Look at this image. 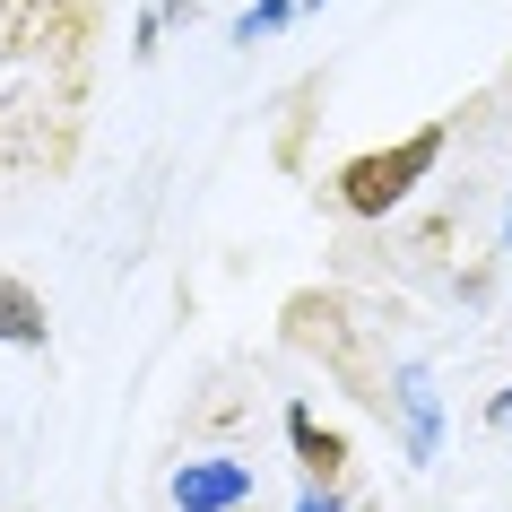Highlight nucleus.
Segmentation results:
<instances>
[{
	"mask_svg": "<svg viewBox=\"0 0 512 512\" xmlns=\"http://www.w3.org/2000/svg\"><path fill=\"white\" fill-rule=\"evenodd\" d=\"M287 443H296V460H304V478L313 486H339V469H348V434H330L313 408H287Z\"/></svg>",
	"mask_w": 512,
	"mask_h": 512,
	"instance_id": "7ed1b4c3",
	"label": "nucleus"
},
{
	"mask_svg": "<svg viewBox=\"0 0 512 512\" xmlns=\"http://www.w3.org/2000/svg\"><path fill=\"white\" fill-rule=\"evenodd\" d=\"M400 408H408V460H434V374L400 365Z\"/></svg>",
	"mask_w": 512,
	"mask_h": 512,
	"instance_id": "39448f33",
	"label": "nucleus"
},
{
	"mask_svg": "<svg viewBox=\"0 0 512 512\" xmlns=\"http://www.w3.org/2000/svg\"><path fill=\"white\" fill-rule=\"evenodd\" d=\"M235 504H252L243 460H183L174 469V512H235Z\"/></svg>",
	"mask_w": 512,
	"mask_h": 512,
	"instance_id": "f03ea898",
	"label": "nucleus"
},
{
	"mask_svg": "<svg viewBox=\"0 0 512 512\" xmlns=\"http://www.w3.org/2000/svg\"><path fill=\"white\" fill-rule=\"evenodd\" d=\"M486 426H495V434H512V391H495V400H486Z\"/></svg>",
	"mask_w": 512,
	"mask_h": 512,
	"instance_id": "0eeeda50",
	"label": "nucleus"
},
{
	"mask_svg": "<svg viewBox=\"0 0 512 512\" xmlns=\"http://www.w3.org/2000/svg\"><path fill=\"white\" fill-rule=\"evenodd\" d=\"M287 18H296V0H261V9L243 18V44H252V35H270V27H287Z\"/></svg>",
	"mask_w": 512,
	"mask_h": 512,
	"instance_id": "423d86ee",
	"label": "nucleus"
},
{
	"mask_svg": "<svg viewBox=\"0 0 512 512\" xmlns=\"http://www.w3.org/2000/svg\"><path fill=\"white\" fill-rule=\"evenodd\" d=\"M434 165H443V122H426V131H408V139H391V148H365V157H348L330 191H339V209H348V217H391L408 191L434 174Z\"/></svg>",
	"mask_w": 512,
	"mask_h": 512,
	"instance_id": "f257e3e1",
	"label": "nucleus"
},
{
	"mask_svg": "<svg viewBox=\"0 0 512 512\" xmlns=\"http://www.w3.org/2000/svg\"><path fill=\"white\" fill-rule=\"evenodd\" d=\"M296 512H339V495H330V486H313V495H304Z\"/></svg>",
	"mask_w": 512,
	"mask_h": 512,
	"instance_id": "6e6552de",
	"label": "nucleus"
},
{
	"mask_svg": "<svg viewBox=\"0 0 512 512\" xmlns=\"http://www.w3.org/2000/svg\"><path fill=\"white\" fill-rule=\"evenodd\" d=\"M44 296H35L18 270H0V348H44Z\"/></svg>",
	"mask_w": 512,
	"mask_h": 512,
	"instance_id": "20e7f679",
	"label": "nucleus"
}]
</instances>
